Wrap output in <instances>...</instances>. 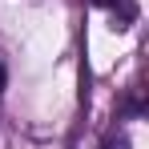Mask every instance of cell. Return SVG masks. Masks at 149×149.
<instances>
[{
    "label": "cell",
    "mask_w": 149,
    "mask_h": 149,
    "mask_svg": "<svg viewBox=\"0 0 149 149\" xmlns=\"http://www.w3.org/2000/svg\"><path fill=\"white\" fill-rule=\"evenodd\" d=\"M105 149H129V137L125 133H109L105 137Z\"/></svg>",
    "instance_id": "6da1fadb"
},
{
    "label": "cell",
    "mask_w": 149,
    "mask_h": 149,
    "mask_svg": "<svg viewBox=\"0 0 149 149\" xmlns=\"http://www.w3.org/2000/svg\"><path fill=\"white\" fill-rule=\"evenodd\" d=\"M125 109H129V113H141V109H145V97H141V89L129 97V105H125Z\"/></svg>",
    "instance_id": "7a4b0ae2"
},
{
    "label": "cell",
    "mask_w": 149,
    "mask_h": 149,
    "mask_svg": "<svg viewBox=\"0 0 149 149\" xmlns=\"http://www.w3.org/2000/svg\"><path fill=\"white\" fill-rule=\"evenodd\" d=\"M4 85H8V73H4V61H0V93H4Z\"/></svg>",
    "instance_id": "3957f363"
}]
</instances>
